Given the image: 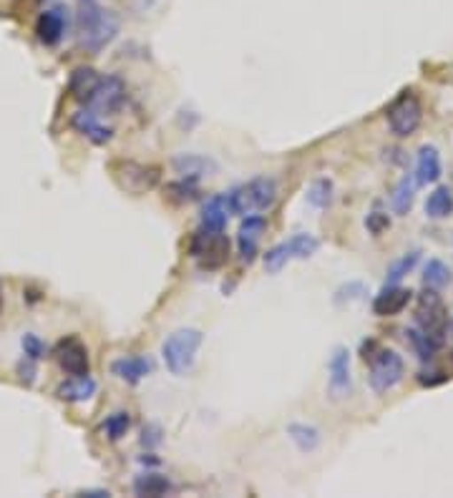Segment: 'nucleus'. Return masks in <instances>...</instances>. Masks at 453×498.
Listing matches in <instances>:
<instances>
[{
    "label": "nucleus",
    "mask_w": 453,
    "mask_h": 498,
    "mask_svg": "<svg viewBox=\"0 0 453 498\" xmlns=\"http://www.w3.org/2000/svg\"><path fill=\"white\" fill-rule=\"evenodd\" d=\"M76 26L81 48L89 53H101L119 35V18L113 11L104 8L101 0H79Z\"/></svg>",
    "instance_id": "1"
},
{
    "label": "nucleus",
    "mask_w": 453,
    "mask_h": 498,
    "mask_svg": "<svg viewBox=\"0 0 453 498\" xmlns=\"http://www.w3.org/2000/svg\"><path fill=\"white\" fill-rule=\"evenodd\" d=\"M202 343L204 335L202 330H197V327L174 330L161 345V358H164L167 370L172 375H187L197 362V353H199Z\"/></svg>",
    "instance_id": "2"
},
{
    "label": "nucleus",
    "mask_w": 453,
    "mask_h": 498,
    "mask_svg": "<svg viewBox=\"0 0 453 498\" xmlns=\"http://www.w3.org/2000/svg\"><path fill=\"white\" fill-rule=\"evenodd\" d=\"M275 199H277V182L272 176H254L230 191L232 214H239V217L267 212Z\"/></svg>",
    "instance_id": "3"
},
{
    "label": "nucleus",
    "mask_w": 453,
    "mask_h": 498,
    "mask_svg": "<svg viewBox=\"0 0 453 498\" xmlns=\"http://www.w3.org/2000/svg\"><path fill=\"white\" fill-rule=\"evenodd\" d=\"M365 362H371L368 383H371V390L378 393V395L391 393L395 385H401V380L406 375V362L391 347H378L375 345L373 353L365 355Z\"/></svg>",
    "instance_id": "4"
},
{
    "label": "nucleus",
    "mask_w": 453,
    "mask_h": 498,
    "mask_svg": "<svg viewBox=\"0 0 453 498\" xmlns=\"http://www.w3.org/2000/svg\"><path fill=\"white\" fill-rule=\"evenodd\" d=\"M111 174H113V182L124 189L126 194H149L152 189L159 187L161 182V169L154 164H141V161H131V159H121V161H113L111 164Z\"/></svg>",
    "instance_id": "5"
},
{
    "label": "nucleus",
    "mask_w": 453,
    "mask_h": 498,
    "mask_svg": "<svg viewBox=\"0 0 453 498\" xmlns=\"http://www.w3.org/2000/svg\"><path fill=\"white\" fill-rule=\"evenodd\" d=\"M386 121L391 126L393 134L401 136V139L416 134L423 121V104L418 94L413 89H406V91H401V94L395 96L391 101V106L386 109Z\"/></svg>",
    "instance_id": "6"
},
{
    "label": "nucleus",
    "mask_w": 453,
    "mask_h": 498,
    "mask_svg": "<svg viewBox=\"0 0 453 498\" xmlns=\"http://www.w3.org/2000/svg\"><path fill=\"white\" fill-rule=\"evenodd\" d=\"M449 307L443 302V297L438 290L426 287L418 302H416V327H421L426 335H431L433 340H443L446 338V330H449Z\"/></svg>",
    "instance_id": "7"
},
{
    "label": "nucleus",
    "mask_w": 453,
    "mask_h": 498,
    "mask_svg": "<svg viewBox=\"0 0 453 498\" xmlns=\"http://www.w3.org/2000/svg\"><path fill=\"white\" fill-rule=\"evenodd\" d=\"M320 249V242L317 237L308 232H300L295 237H290L287 242H280L272 249H267L265 254V267L267 272H280L282 267L293 260H310L315 252Z\"/></svg>",
    "instance_id": "8"
},
{
    "label": "nucleus",
    "mask_w": 453,
    "mask_h": 498,
    "mask_svg": "<svg viewBox=\"0 0 453 498\" xmlns=\"http://www.w3.org/2000/svg\"><path fill=\"white\" fill-rule=\"evenodd\" d=\"M126 104V83L119 76H101L86 109L96 111L98 116L116 113Z\"/></svg>",
    "instance_id": "9"
},
{
    "label": "nucleus",
    "mask_w": 453,
    "mask_h": 498,
    "mask_svg": "<svg viewBox=\"0 0 453 498\" xmlns=\"http://www.w3.org/2000/svg\"><path fill=\"white\" fill-rule=\"evenodd\" d=\"M328 393L335 401H343L353 393V375H350V350L338 345L332 347L328 360Z\"/></svg>",
    "instance_id": "10"
},
{
    "label": "nucleus",
    "mask_w": 453,
    "mask_h": 498,
    "mask_svg": "<svg viewBox=\"0 0 453 498\" xmlns=\"http://www.w3.org/2000/svg\"><path fill=\"white\" fill-rule=\"evenodd\" d=\"M191 254L202 262L204 269H217L230 257V239L224 237V232H199L194 237V242H191Z\"/></svg>",
    "instance_id": "11"
},
{
    "label": "nucleus",
    "mask_w": 453,
    "mask_h": 498,
    "mask_svg": "<svg viewBox=\"0 0 453 498\" xmlns=\"http://www.w3.org/2000/svg\"><path fill=\"white\" fill-rule=\"evenodd\" d=\"M53 358L66 375H91V358L79 338H66L56 345Z\"/></svg>",
    "instance_id": "12"
},
{
    "label": "nucleus",
    "mask_w": 453,
    "mask_h": 498,
    "mask_svg": "<svg viewBox=\"0 0 453 498\" xmlns=\"http://www.w3.org/2000/svg\"><path fill=\"white\" fill-rule=\"evenodd\" d=\"M68 31V11L63 5L46 8L35 20V35L43 46H59Z\"/></svg>",
    "instance_id": "13"
},
{
    "label": "nucleus",
    "mask_w": 453,
    "mask_h": 498,
    "mask_svg": "<svg viewBox=\"0 0 453 498\" xmlns=\"http://www.w3.org/2000/svg\"><path fill=\"white\" fill-rule=\"evenodd\" d=\"M232 217V204L230 194H215L209 197L202 206V217H199V232L219 234L224 232L227 222Z\"/></svg>",
    "instance_id": "14"
},
{
    "label": "nucleus",
    "mask_w": 453,
    "mask_h": 498,
    "mask_svg": "<svg viewBox=\"0 0 453 498\" xmlns=\"http://www.w3.org/2000/svg\"><path fill=\"white\" fill-rule=\"evenodd\" d=\"M267 222L265 217L260 214H252V217H245V222L239 224V232H237V247H239V260L245 265H252L254 257H257V245L265 234Z\"/></svg>",
    "instance_id": "15"
},
{
    "label": "nucleus",
    "mask_w": 453,
    "mask_h": 498,
    "mask_svg": "<svg viewBox=\"0 0 453 498\" xmlns=\"http://www.w3.org/2000/svg\"><path fill=\"white\" fill-rule=\"evenodd\" d=\"M71 126L79 131L81 136H86L91 144H96V146H104V144H109V141L113 139V128L104 124L101 116L91 109L76 111V113L71 116Z\"/></svg>",
    "instance_id": "16"
},
{
    "label": "nucleus",
    "mask_w": 453,
    "mask_h": 498,
    "mask_svg": "<svg viewBox=\"0 0 453 498\" xmlns=\"http://www.w3.org/2000/svg\"><path fill=\"white\" fill-rule=\"evenodd\" d=\"M413 292L401 287V284H386L373 300V312L378 317H395L406 310Z\"/></svg>",
    "instance_id": "17"
},
{
    "label": "nucleus",
    "mask_w": 453,
    "mask_h": 498,
    "mask_svg": "<svg viewBox=\"0 0 453 498\" xmlns=\"http://www.w3.org/2000/svg\"><path fill=\"white\" fill-rule=\"evenodd\" d=\"M441 174H443V167H441V154H438V149L433 144H426L418 149V154H416V182H418V187H428V184H436L438 179H441Z\"/></svg>",
    "instance_id": "18"
},
{
    "label": "nucleus",
    "mask_w": 453,
    "mask_h": 498,
    "mask_svg": "<svg viewBox=\"0 0 453 498\" xmlns=\"http://www.w3.org/2000/svg\"><path fill=\"white\" fill-rule=\"evenodd\" d=\"M154 370V362L141 355H129V358H119L111 362V375L124 380L129 385H137L144 377H149Z\"/></svg>",
    "instance_id": "19"
},
{
    "label": "nucleus",
    "mask_w": 453,
    "mask_h": 498,
    "mask_svg": "<svg viewBox=\"0 0 453 498\" xmlns=\"http://www.w3.org/2000/svg\"><path fill=\"white\" fill-rule=\"evenodd\" d=\"M96 380L91 375H71L68 380H63L61 385L56 388V395L66 401V403H86L96 395Z\"/></svg>",
    "instance_id": "20"
},
{
    "label": "nucleus",
    "mask_w": 453,
    "mask_h": 498,
    "mask_svg": "<svg viewBox=\"0 0 453 498\" xmlns=\"http://www.w3.org/2000/svg\"><path fill=\"white\" fill-rule=\"evenodd\" d=\"M174 172L182 174L184 179H202V176H212L217 172V161L202 154H179L172 159Z\"/></svg>",
    "instance_id": "21"
},
{
    "label": "nucleus",
    "mask_w": 453,
    "mask_h": 498,
    "mask_svg": "<svg viewBox=\"0 0 453 498\" xmlns=\"http://www.w3.org/2000/svg\"><path fill=\"white\" fill-rule=\"evenodd\" d=\"M98 74H96L94 68H89V66H81V68H76L74 74H71V78H68V94L74 96L79 104H89V98H91V94H94L96 83H98Z\"/></svg>",
    "instance_id": "22"
},
{
    "label": "nucleus",
    "mask_w": 453,
    "mask_h": 498,
    "mask_svg": "<svg viewBox=\"0 0 453 498\" xmlns=\"http://www.w3.org/2000/svg\"><path fill=\"white\" fill-rule=\"evenodd\" d=\"M416 187H418L416 176L408 174V176H403V179L395 184V189H393L391 206L398 217H406L408 212L413 209V202H416Z\"/></svg>",
    "instance_id": "23"
},
{
    "label": "nucleus",
    "mask_w": 453,
    "mask_h": 498,
    "mask_svg": "<svg viewBox=\"0 0 453 498\" xmlns=\"http://www.w3.org/2000/svg\"><path fill=\"white\" fill-rule=\"evenodd\" d=\"M134 491H137V496L157 498V496H167V494H172L174 486L167 476L146 471V473L137 476V481H134Z\"/></svg>",
    "instance_id": "24"
},
{
    "label": "nucleus",
    "mask_w": 453,
    "mask_h": 498,
    "mask_svg": "<svg viewBox=\"0 0 453 498\" xmlns=\"http://www.w3.org/2000/svg\"><path fill=\"white\" fill-rule=\"evenodd\" d=\"M287 436L295 443L300 453H313L320 446V431L310 423H290L287 425Z\"/></svg>",
    "instance_id": "25"
},
{
    "label": "nucleus",
    "mask_w": 453,
    "mask_h": 498,
    "mask_svg": "<svg viewBox=\"0 0 453 498\" xmlns=\"http://www.w3.org/2000/svg\"><path fill=\"white\" fill-rule=\"evenodd\" d=\"M426 214L431 219H449L453 214V191L449 187H436L426 199Z\"/></svg>",
    "instance_id": "26"
},
{
    "label": "nucleus",
    "mask_w": 453,
    "mask_h": 498,
    "mask_svg": "<svg viewBox=\"0 0 453 498\" xmlns=\"http://www.w3.org/2000/svg\"><path fill=\"white\" fill-rule=\"evenodd\" d=\"M406 340H408V345L413 347V353H416L423 362H428V360L433 358V355H436V350L441 347V343L433 340L431 335H426L421 327H408Z\"/></svg>",
    "instance_id": "27"
},
{
    "label": "nucleus",
    "mask_w": 453,
    "mask_h": 498,
    "mask_svg": "<svg viewBox=\"0 0 453 498\" xmlns=\"http://www.w3.org/2000/svg\"><path fill=\"white\" fill-rule=\"evenodd\" d=\"M451 267L446 265V262H441V260H428L426 267H423V284L431 287V290H438V292H441L446 284H451Z\"/></svg>",
    "instance_id": "28"
},
{
    "label": "nucleus",
    "mask_w": 453,
    "mask_h": 498,
    "mask_svg": "<svg viewBox=\"0 0 453 498\" xmlns=\"http://www.w3.org/2000/svg\"><path fill=\"white\" fill-rule=\"evenodd\" d=\"M418 260H421V252L418 249H413V252H406L403 257H398L391 267H388V275H386V284H401L403 277H408L416 265H418Z\"/></svg>",
    "instance_id": "29"
},
{
    "label": "nucleus",
    "mask_w": 453,
    "mask_h": 498,
    "mask_svg": "<svg viewBox=\"0 0 453 498\" xmlns=\"http://www.w3.org/2000/svg\"><path fill=\"white\" fill-rule=\"evenodd\" d=\"M332 182L330 179H315L310 189H308V204L315 206V209H328L332 204Z\"/></svg>",
    "instance_id": "30"
},
{
    "label": "nucleus",
    "mask_w": 453,
    "mask_h": 498,
    "mask_svg": "<svg viewBox=\"0 0 453 498\" xmlns=\"http://www.w3.org/2000/svg\"><path fill=\"white\" fill-rule=\"evenodd\" d=\"M129 428H131V416L126 410H116L104 421V433L109 440H121L129 433Z\"/></svg>",
    "instance_id": "31"
},
{
    "label": "nucleus",
    "mask_w": 453,
    "mask_h": 498,
    "mask_svg": "<svg viewBox=\"0 0 453 498\" xmlns=\"http://www.w3.org/2000/svg\"><path fill=\"white\" fill-rule=\"evenodd\" d=\"M197 194H199L197 182L194 179H184V176H182V182H174V184L167 187V197L174 199V202H191V199H197Z\"/></svg>",
    "instance_id": "32"
},
{
    "label": "nucleus",
    "mask_w": 453,
    "mask_h": 498,
    "mask_svg": "<svg viewBox=\"0 0 453 498\" xmlns=\"http://www.w3.org/2000/svg\"><path fill=\"white\" fill-rule=\"evenodd\" d=\"M20 347H23V355L28 360L41 362L43 358H48V345L43 343L38 335H33V332H26V335L20 338Z\"/></svg>",
    "instance_id": "33"
},
{
    "label": "nucleus",
    "mask_w": 453,
    "mask_h": 498,
    "mask_svg": "<svg viewBox=\"0 0 453 498\" xmlns=\"http://www.w3.org/2000/svg\"><path fill=\"white\" fill-rule=\"evenodd\" d=\"M365 227H368V232H371V234L380 237V234H383L386 230H388V227H391V217H388L386 212L375 209V212H371V214L365 217Z\"/></svg>",
    "instance_id": "34"
},
{
    "label": "nucleus",
    "mask_w": 453,
    "mask_h": 498,
    "mask_svg": "<svg viewBox=\"0 0 453 498\" xmlns=\"http://www.w3.org/2000/svg\"><path fill=\"white\" fill-rule=\"evenodd\" d=\"M363 295H365V284H360V282H350V284H345V287H340V290L335 292V302H338V305H343L345 300H348V302H353V300H363Z\"/></svg>",
    "instance_id": "35"
},
{
    "label": "nucleus",
    "mask_w": 453,
    "mask_h": 498,
    "mask_svg": "<svg viewBox=\"0 0 453 498\" xmlns=\"http://www.w3.org/2000/svg\"><path fill=\"white\" fill-rule=\"evenodd\" d=\"M16 373H18V380H20L23 385H28V388H31L33 383H35V375H38V370H35V360H28L26 355H23V360L18 362Z\"/></svg>",
    "instance_id": "36"
},
{
    "label": "nucleus",
    "mask_w": 453,
    "mask_h": 498,
    "mask_svg": "<svg viewBox=\"0 0 453 498\" xmlns=\"http://www.w3.org/2000/svg\"><path fill=\"white\" fill-rule=\"evenodd\" d=\"M79 496H91V498H109L111 494L109 491H104V488H96V491H81Z\"/></svg>",
    "instance_id": "37"
},
{
    "label": "nucleus",
    "mask_w": 453,
    "mask_h": 498,
    "mask_svg": "<svg viewBox=\"0 0 453 498\" xmlns=\"http://www.w3.org/2000/svg\"><path fill=\"white\" fill-rule=\"evenodd\" d=\"M446 335H449V338H453V320H449V330H446Z\"/></svg>",
    "instance_id": "38"
},
{
    "label": "nucleus",
    "mask_w": 453,
    "mask_h": 498,
    "mask_svg": "<svg viewBox=\"0 0 453 498\" xmlns=\"http://www.w3.org/2000/svg\"><path fill=\"white\" fill-rule=\"evenodd\" d=\"M0 312H3V295H0Z\"/></svg>",
    "instance_id": "39"
}]
</instances>
